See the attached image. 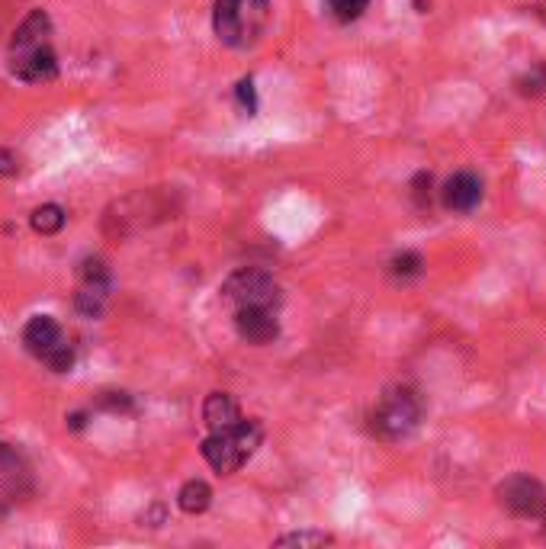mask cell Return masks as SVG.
Instances as JSON below:
<instances>
[{"instance_id": "9a60e30c", "label": "cell", "mask_w": 546, "mask_h": 549, "mask_svg": "<svg viewBox=\"0 0 546 549\" xmlns=\"http://www.w3.org/2000/svg\"><path fill=\"white\" fill-rule=\"evenodd\" d=\"M68 222V212L58 206V203H45L39 209H33V216H29V225H33V232L39 235H58Z\"/></svg>"}, {"instance_id": "603a6c76", "label": "cell", "mask_w": 546, "mask_h": 549, "mask_svg": "<svg viewBox=\"0 0 546 549\" xmlns=\"http://www.w3.org/2000/svg\"><path fill=\"white\" fill-rule=\"evenodd\" d=\"M17 171H20L17 155H13V151H7V148H0V177H13Z\"/></svg>"}, {"instance_id": "8fae6325", "label": "cell", "mask_w": 546, "mask_h": 549, "mask_svg": "<svg viewBox=\"0 0 546 549\" xmlns=\"http://www.w3.org/2000/svg\"><path fill=\"white\" fill-rule=\"evenodd\" d=\"M45 42H52V17H49L45 10H33L17 29H13L10 55H13V52L36 49V45H45Z\"/></svg>"}, {"instance_id": "7c38bea8", "label": "cell", "mask_w": 546, "mask_h": 549, "mask_svg": "<svg viewBox=\"0 0 546 549\" xmlns=\"http://www.w3.org/2000/svg\"><path fill=\"white\" fill-rule=\"evenodd\" d=\"M241 10H245V0H216L212 4V29L225 45H238L245 26H241Z\"/></svg>"}, {"instance_id": "6da1fadb", "label": "cell", "mask_w": 546, "mask_h": 549, "mask_svg": "<svg viewBox=\"0 0 546 549\" xmlns=\"http://www.w3.org/2000/svg\"><path fill=\"white\" fill-rule=\"evenodd\" d=\"M424 418V402L412 386H389L370 411V431L379 440H405L418 431Z\"/></svg>"}, {"instance_id": "277c9868", "label": "cell", "mask_w": 546, "mask_h": 549, "mask_svg": "<svg viewBox=\"0 0 546 549\" xmlns=\"http://www.w3.org/2000/svg\"><path fill=\"white\" fill-rule=\"evenodd\" d=\"M280 299L283 296L277 280L257 267H241L222 283V302L232 305V312L251 309V305H257V309H280Z\"/></svg>"}, {"instance_id": "2e32d148", "label": "cell", "mask_w": 546, "mask_h": 549, "mask_svg": "<svg viewBox=\"0 0 546 549\" xmlns=\"http://www.w3.org/2000/svg\"><path fill=\"white\" fill-rule=\"evenodd\" d=\"M389 273L396 280H402V283H408V280H418L421 273H424V257L418 254V251H402V254H396L389 261Z\"/></svg>"}, {"instance_id": "cb8c5ba5", "label": "cell", "mask_w": 546, "mask_h": 549, "mask_svg": "<svg viewBox=\"0 0 546 549\" xmlns=\"http://www.w3.org/2000/svg\"><path fill=\"white\" fill-rule=\"evenodd\" d=\"M84 421H87V415H84V411H78V415H71V418H68V427H71V431H81Z\"/></svg>"}, {"instance_id": "8992f818", "label": "cell", "mask_w": 546, "mask_h": 549, "mask_svg": "<svg viewBox=\"0 0 546 549\" xmlns=\"http://www.w3.org/2000/svg\"><path fill=\"white\" fill-rule=\"evenodd\" d=\"M110 289H113V277L110 267L100 257H87L81 264V286L78 296H74V309L84 318H100L106 302H110Z\"/></svg>"}, {"instance_id": "ffe728a7", "label": "cell", "mask_w": 546, "mask_h": 549, "mask_svg": "<svg viewBox=\"0 0 546 549\" xmlns=\"http://www.w3.org/2000/svg\"><path fill=\"white\" fill-rule=\"evenodd\" d=\"M235 100H238V106H241V110H245L248 116L257 113V94H254V81H251V78L238 81V87H235Z\"/></svg>"}, {"instance_id": "7a4b0ae2", "label": "cell", "mask_w": 546, "mask_h": 549, "mask_svg": "<svg viewBox=\"0 0 546 549\" xmlns=\"http://www.w3.org/2000/svg\"><path fill=\"white\" fill-rule=\"evenodd\" d=\"M261 440L264 424L257 418H245L235 431H209V437L200 444V453L219 476H235L254 456V450L261 447Z\"/></svg>"}, {"instance_id": "ac0fdd59", "label": "cell", "mask_w": 546, "mask_h": 549, "mask_svg": "<svg viewBox=\"0 0 546 549\" xmlns=\"http://www.w3.org/2000/svg\"><path fill=\"white\" fill-rule=\"evenodd\" d=\"M367 7H370V0H328L331 17H335L338 23H354V20H360L363 13H367Z\"/></svg>"}, {"instance_id": "ba28073f", "label": "cell", "mask_w": 546, "mask_h": 549, "mask_svg": "<svg viewBox=\"0 0 546 549\" xmlns=\"http://www.w3.org/2000/svg\"><path fill=\"white\" fill-rule=\"evenodd\" d=\"M235 331L241 341H248L254 347L273 344L280 338V322H277V309H235Z\"/></svg>"}, {"instance_id": "5bb4252c", "label": "cell", "mask_w": 546, "mask_h": 549, "mask_svg": "<svg viewBox=\"0 0 546 549\" xmlns=\"http://www.w3.org/2000/svg\"><path fill=\"white\" fill-rule=\"evenodd\" d=\"M177 505L184 514H203L212 505V488L203 479H187L177 492Z\"/></svg>"}, {"instance_id": "44dd1931", "label": "cell", "mask_w": 546, "mask_h": 549, "mask_svg": "<svg viewBox=\"0 0 546 549\" xmlns=\"http://www.w3.org/2000/svg\"><path fill=\"white\" fill-rule=\"evenodd\" d=\"M412 196H415V203L418 209H428L431 206V174H415L412 180Z\"/></svg>"}, {"instance_id": "4fadbf2b", "label": "cell", "mask_w": 546, "mask_h": 549, "mask_svg": "<svg viewBox=\"0 0 546 549\" xmlns=\"http://www.w3.org/2000/svg\"><path fill=\"white\" fill-rule=\"evenodd\" d=\"M0 482L13 488V492H20V488L29 482V469L23 463V456L17 453V447L4 444V440H0Z\"/></svg>"}, {"instance_id": "9c48e42d", "label": "cell", "mask_w": 546, "mask_h": 549, "mask_svg": "<svg viewBox=\"0 0 546 549\" xmlns=\"http://www.w3.org/2000/svg\"><path fill=\"white\" fill-rule=\"evenodd\" d=\"M441 196L450 212H473L482 203V180L469 171H460L444 183Z\"/></svg>"}, {"instance_id": "7402d4cb", "label": "cell", "mask_w": 546, "mask_h": 549, "mask_svg": "<svg viewBox=\"0 0 546 549\" xmlns=\"http://www.w3.org/2000/svg\"><path fill=\"white\" fill-rule=\"evenodd\" d=\"M100 408H106V411H129L132 399L126 392H103L100 395Z\"/></svg>"}, {"instance_id": "e0dca14e", "label": "cell", "mask_w": 546, "mask_h": 549, "mask_svg": "<svg viewBox=\"0 0 546 549\" xmlns=\"http://www.w3.org/2000/svg\"><path fill=\"white\" fill-rule=\"evenodd\" d=\"M277 546H328L335 543V537L325 530H296V533H283V537L273 540Z\"/></svg>"}, {"instance_id": "5b68a950", "label": "cell", "mask_w": 546, "mask_h": 549, "mask_svg": "<svg viewBox=\"0 0 546 549\" xmlns=\"http://www.w3.org/2000/svg\"><path fill=\"white\" fill-rule=\"evenodd\" d=\"M502 508L524 521H546V488L530 476H511L498 485Z\"/></svg>"}, {"instance_id": "30bf717a", "label": "cell", "mask_w": 546, "mask_h": 549, "mask_svg": "<svg viewBox=\"0 0 546 549\" xmlns=\"http://www.w3.org/2000/svg\"><path fill=\"white\" fill-rule=\"evenodd\" d=\"M203 421L209 431H235V427L245 421V415H241L238 402L229 392H212L203 402Z\"/></svg>"}, {"instance_id": "d6986e66", "label": "cell", "mask_w": 546, "mask_h": 549, "mask_svg": "<svg viewBox=\"0 0 546 549\" xmlns=\"http://www.w3.org/2000/svg\"><path fill=\"white\" fill-rule=\"evenodd\" d=\"M518 94H524V97H543L546 94V65H534L524 78H518Z\"/></svg>"}, {"instance_id": "52a82bcc", "label": "cell", "mask_w": 546, "mask_h": 549, "mask_svg": "<svg viewBox=\"0 0 546 549\" xmlns=\"http://www.w3.org/2000/svg\"><path fill=\"white\" fill-rule=\"evenodd\" d=\"M10 74L23 84H45L58 78V55L52 42L36 45V49L13 52L10 55Z\"/></svg>"}, {"instance_id": "3957f363", "label": "cell", "mask_w": 546, "mask_h": 549, "mask_svg": "<svg viewBox=\"0 0 546 549\" xmlns=\"http://www.w3.org/2000/svg\"><path fill=\"white\" fill-rule=\"evenodd\" d=\"M23 347L42 360L52 373H68L74 366V344L52 315H33L23 328Z\"/></svg>"}]
</instances>
